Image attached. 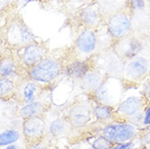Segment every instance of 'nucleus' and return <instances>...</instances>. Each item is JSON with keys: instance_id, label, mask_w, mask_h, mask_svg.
Returning <instances> with one entry per match:
<instances>
[{"instance_id": "6ab92c4d", "label": "nucleus", "mask_w": 150, "mask_h": 149, "mask_svg": "<svg viewBox=\"0 0 150 149\" xmlns=\"http://www.w3.org/2000/svg\"><path fill=\"white\" fill-rule=\"evenodd\" d=\"M47 137L43 140L26 146V149H53L51 144L47 141Z\"/></svg>"}, {"instance_id": "393cba45", "label": "nucleus", "mask_w": 150, "mask_h": 149, "mask_svg": "<svg viewBox=\"0 0 150 149\" xmlns=\"http://www.w3.org/2000/svg\"><path fill=\"white\" fill-rule=\"evenodd\" d=\"M147 1H148V2H149V3L150 4V0H147Z\"/></svg>"}, {"instance_id": "2eb2a0df", "label": "nucleus", "mask_w": 150, "mask_h": 149, "mask_svg": "<svg viewBox=\"0 0 150 149\" xmlns=\"http://www.w3.org/2000/svg\"><path fill=\"white\" fill-rule=\"evenodd\" d=\"M17 86L13 80L8 77L1 78L0 82V95L1 99H5L15 93Z\"/></svg>"}, {"instance_id": "b1692460", "label": "nucleus", "mask_w": 150, "mask_h": 149, "mask_svg": "<svg viewBox=\"0 0 150 149\" xmlns=\"http://www.w3.org/2000/svg\"><path fill=\"white\" fill-rule=\"evenodd\" d=\"M113 149H131V144L127 143V144L119 145V146L115 147Z\"/></svg>"}, {"instance_id": "aec40b11", "label": "nucleus", "mask_w": 150, "mask_h": 149, "mask_svg": "<svg viewBox=\"0 0 150 149\" xmlns=\"http://www.w3.org/2000/svg\"><path fill=\"white\" fill-rule=\"evenodd\" d=\"M84 21L87 23V24L93 25L95 24L96 23L98 22V16L96 12L93 11H90L86 12L84 15Z\"/></svg>"}, {"instance_id": "4be33fe9", "label": "nucleus", "mask_w": 150, "mask_h": 149, "mask_svg": "<svg viewBox=\"0 0 150 149\" xmlns=\"http://www.w3.org/2000/svg\"><path fill=\"white\" fill-rule=\"evenodd\" d=\"M4 149H26V144L24 146H20L19 144H11Z\"/></svg>"}, {"instance_id": "dca6fc26", "label": "nucleus", "mask_w": 150, "mask_h": 149, "mask_svg": "<svg viewBox=\"0 0 150 149\" xmlns=\"http://www.w3.org/2000/svg\"><path fill=\"white\" fill-rule=\"evenodd\" d=\"M16 64L11 57H4L1 59L0 66L1 78L8 77L16 70Z\"/></svg>"}, {"instance_id": "a878e982", "label": "nucleus", "mask_w": 150, "mask_h": 149, "mask_svg": "<svg viewBox=\"0 0 150 149\" xmlns=\"http://www.w3.org/2000/svg\"><path fill=\"white\" fill-rule=\"evenodd\" d=\"M27 1H30V0H27Z\"/></svg>"}, {"instance_id": "1a4fd4ad", "label": "nucleus", "mask_w": 150, "mask_h": 149, "mask_svg": "<svg viewBox=\"0 0 150 149\" xmlns=\"http://www.w3.org/2000/svg\"><path fill=\"white\" fill-rule=\"evenodd\" d=\"M46 53V48L42 45H29L24 49V52L21 55V62L26 67L31 68L34 65L45 58Z\"/></svg>"}, {"instance_id": "f8f14e48", "label": "nucleus", "mask_w": 150, "mask_h": 149, "mask_svg": "<svg viewBox=\"0 0 150 149\" xmlns=\"http://www.w3.org/2000/svg\"><path fill=\"white\" fill-rule=\"evenodd\" d=\"M96 46V37L92 31L86 30L82 32L77 41V47L80 52L91 53Z\"/></svg>"}, {"instance_id": "f3484780", "label": "nucleus", "mask_w": 150, "mask_h": 149, "mask_svg": "<svg viewBox=\"0 0 150 149\" xmlns=\"http://www.w3.org/2000/svg\"><path fill=\"white\" fill-rule=\"evenodd\" d=\"M93 115L99 120L108 119L111 116V110L105 105H99L93 108Z\"/></svg>"}, {"instance_id": "5701e85b", "label": "nucleus", "mask_w": 150, "mask_h": 149, "mask_svg": "<svg viewBox=\"0 0 150 149\" xmlns=\"http://www.w3.org/2000/svg\"><path fill=\"white\" fill-rule=\"evenodd\" d=\"M144 123L145 124H150V107L147 109V112H146L145 119H144Z\"/></svg>"}, {"instance_id": "f03ea898", "label": "nucleus", "mask_w": 150, "mask_h": 149, "mask_svg": "<svg viewBox=\"0 0 150 149\" xmlns=\"http://www.w3.org/2000/svg\"><path fill=\"white\" fill-rule=\"evenodd\" d=\"M61 71V65L58 61L52 58H44L32 66L29 76L38 82L48 83L57 77Z\"/></svg>"}, {"instance_id": "9b49d317", "label": "nucleus", "mask_w": 150, "mask_h": 149, "mask_svg": "<svg viewBox=\"0 0 150 149\" xmlns=\"http://www.w3.org/2000/svg\"><path fill=\"white\" fill-rule=\"evenodd\" d=\"M48 130L50 134L54 137H66L74 131L64 116L52 122Z\"/></svg>"}, {"instance_id": "39448f33", "label": "nucleus", "mask_w": 150, "mask_h": 149, "mask_svg": "<svg viewBox=\"0 0 150 149\" xmlns=\"http://www.w3.org/2000/svg\"><path fill=\"white\" fill-rule=\"evenodd\" d=\"M135 134V129L127 124H111L106 127L101 133L103 136L111 142H124L132 139Z\"/></svg>"}, {"instance_id": "9d476101", "label": "nucleus", "mask_w": 150, "mask_h": 149, "mask_svg": "<svg viewBox=\"0 0 150 149\" xmlns=\"http://www.w3.org/2000/svg\"><path fill=\"white\" fill-rule=\"evenodd\" d=\"M143 104V100L140 97H129L121 103L118 108V112L124 116L132 117L140 111Z\"/></svg>"}, {"instance_id": "4468645a", "label": "nucleus", "mask_w": 150, "mask_h": 149, "mask_svg": "<svg viewBox=\"0 0 150 149\" xmlns=\"http://www.w3.org/2000/svg\"><path fill=\"white\" fill-rule=\"evenodd\" d=\"M21 137L23 138L22 129L20 131L15 127L9 128L1 133L0 146L2 147L14 144L20 140Z\"/></svg>"}, {"instance_id": "6e6552de", "label": "nucleus", "mask_w": 150, "mask_h": 149, "mask_svg": "<svg viewBox=\"0 0 150 149\" xmlns=\"http://www.w3.org/2000/svg\"><path fill=\"white\" fill-rule=\"evenodd\" d=\"M49 104L37 100L21 106L20 108L16 110L15 115L22 120L28 117L45 116L46 112L49 111Z\"/></svg>"}, {"instance_id": "f257e3e1", "label": "nucleus", "mask_w": 150, "mask_h": 149, "mask_svg": "<svg viewBox=\"0 0 150 149\" xmlns=\"http://www.w3.org/2000/svg\"><path fill=\"white\" fill-rule=\"evenodd\" d=\"M23 140L26 146L43 140L47 137V129L45 116L26 118L21 124Z\"/></svg>"}, {"instance_id": "7ed1b4c3", "label": "nucleus", "mask_w": 150, "mask_h": 149, "mask_svg": "<svg viewBox=\"0 0 150 149\" xmlns=\"http://www.w3.org/2000/svg\"><path fill=\"white\" fill-rule=\"evenodd\" d=\"M93 115V108L86 102L71 105L64 115L74 130L85 128Z\"/></svg>"}, {"instance_id": "423d86ee", "label": "nucleus", "mask_w": 150, "mask_h": 149, "mask_svg": "<svg viewBox=\"0 0 150 149\" xmlns=\"http://www.w3.org/2000/svg\"><path fill=\"white\" fill-rule=\"evenodd\" d=\"M34 81V80H33ZM42 87L38 82H27L21 88H17L15 95H16L17 102L21 106L37 101L42 93Z\"/></svg>"}, {"instance_id": "20e7f679", "label": "nucleus", "mask_w": 150, "mask_h": 149, "mask_svg": "<svg viewBox=\"0 0 150 149\" xmlns=\"http://www.w3.org/2000/svg\"><path fill=\"white\" fill-rule=\"evenodd\" d=\"M132 23L125 13L119 12L113 15L108 21L109 32L114 39L120 40L129 34Z\"/></svg>"}, {"instance_id": "412c9836", "label": "nucleus", "mask_w": 150, "mask_h": 149, "mask_svg": "<svg viewBox=\"0 0 150 149\" xmlns=\"http://www.w3.org/2000/svg\"><path fill=\"white\" fill-rule=\"evenodd\" d=\"M132 7L135 10H140L145 6V0H130Z\"/></svg>"}, {"instance_id": "0eeeda50", "label": "nucleus", "mask_w": 150, "mask_h": 149, "mask_svg": "<svg viewBox=\"0 0 150 149\" xmlns=\"http://www.w3.org/2000/svg\"><path fill=\"white\" fill-rule=\"evenodd\" d=\"M149 70V62L145 58L137 57L132 59L124 69V75L129 80L137 81L143 78Z\"/></svg>"}, {"instance_id": "ddd939ff", "label": "nucleus", "mask_w": 150, "mask_h": 149, "mask_svg": "<svg viewBox=\"0 0 150 149\" xmlns=\"http://www.w3.org/2000/svg\"><path fill=\"white\" fill-rule=\"evenodd\" d=\"M82 87L88 91H96L103 85V78L96 72H90L84 74L81 81Z\"/></svg>"}, {"instance_id": "a211bd4d", "label": "nucleus", "mask_w": 150, "mask_h": 149, "mask_svg": "<svg viewBox=\"0 0 150 149\" xmlns=\"http://www.w3.org/2000/svg\"><path fill=\"white\" fill-rule=\"evenodd\" d=\"M93 147L95 149H109L111 147V142L105 137L100 136L94 141Z\"/></svg>"}]
</instances>
